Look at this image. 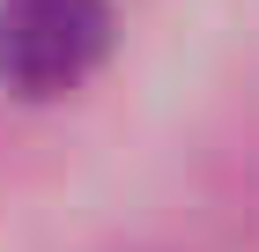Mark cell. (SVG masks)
Returning a JSON list of instances; mask_svg holds the SVG:
<instances>
[{
    "label": "cell",
    "mask_w": 259,
    "mask_h": 252,
    "mask_svg": "<svg viewBox=\"0 0 259 252\" xmlns=\"http://www.w3.org/2000/svg\"><path fill=\"white\" fill-rule=\"evenodd\" d=\"M111 52V0H0V82L15 97H67Z\"/></svg>",
    "instance_id": "1"
}]
</instances>
